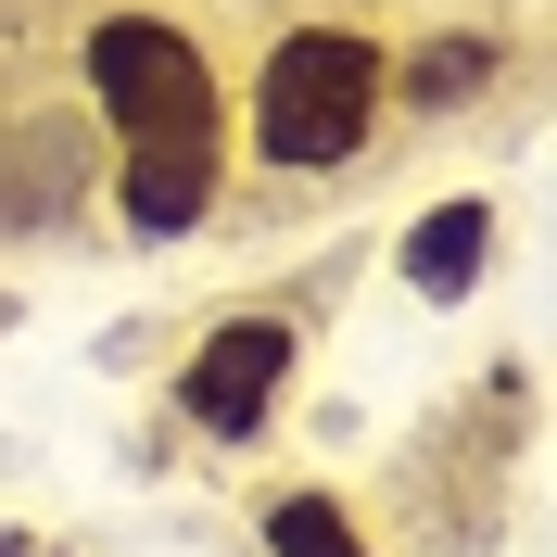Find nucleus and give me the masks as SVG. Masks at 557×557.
<instances>
[{
	"instance_id": "1",
	"label": "nucleus",
	"mask_w": 557,
	"mask_h": 557,
	"mask_svg": "<svg viewBox=\"0 0 557 557\" xmlns=\"http://www.w3.org/2000/svg\"><path fill=\"white\" fill-rule=\"evenodd\" d=\"M89 89L114 102L127 127V215L139 228H190L215 190V89H203V51L165 26V13H114L89 38Z\"/></svg>"
},
{
	"instance_id": "2",
	"label": "nucleus",
	"mask_w": 557,
	"mask_h": 557,
	"mask_svg": "<svg viewBox=\"0 0 557 557\" xmlns=\"http://www.w3.org/2000/svg\"><path fill=\"white\" fill-rule=\"evenodd\" d=\"M381 114V51L355 26H305L267 51V89H253V139L267 165H343Z\"/></svg>"
},
{
	"instance_id": "3",
	"label": "nucleus",
	"mask_w": 557,
	"mask_h": 557,
	"mask_svg": "<svg viewBox=\"0 0 557 557\" xmlns=\"http://www.w3.org/2000/svg\"><path fill=\"white\" fill-rule=\"evenodd\" d=\"M278 368H292V330H267V317H242V330H215L203 355H190V381H177V406L203 418V431H253L278 393Z\"/></svg>"
},
{
	"instance_id": "4",
	"label": "nucleus",
	"mask_w": 557,
	"mask_h": 557,
	"mask_svg": "<svg viewBox=\"0 0 557 557\" xmlns=\"http://www.w3.org/2000/svg\"><path fill=\"white\" fill-rule=\"evenodd\" d=\"M482 242H494V215H482V203H444V215L406 242V278H418V292H456V278L482 267Z\"/></svg>"
},
{
	"instance_id": "5",
	"label": "nucleus",
	"mask_w": 557,
	"mask_h": 557,
	"mask_svg": "<svg viewBox=\"0 0 557 557\" xmlns=\"http://www.w3.org/2000/svg\"><path fill=\"white\" fill-rule=\"evenodd\" d=\"M267 545H278V557H368V545L343 532L330 494H278V507H267Z\"/></svg>"
}]
</instances>
